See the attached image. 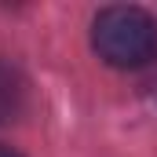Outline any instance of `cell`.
<instances>
[{
    "instance_id": "cell-1",
    "label": "cell",
    "mask_w": 157,
    "mask_h": 157,
    "mask_svg": "<svg viewBox=\"0 0 157 157\" xmlns=\"http://www.w3.org/2000/svg\"><path fill=\"white\" fill-rule=\"evenodd\" d=\"M91 44H95L99 59H106L110 66L135 70V66H146L157 51V22L143 7L113 4L95 15Z\"/></svg>"
},
{
    "instance_id": "cell-2",
    "label": "cell",
    "mask_w": 157,
    "mask_h": 157,
    "mask_svg": "<svg viewBox=\"0 0 157 157\" xmlns=\"http://www.w3.org/2000/svg\"><path fill=\"white\" fill-rule=\"evenodd\" d=\"M26 102V80L18 77L11 66L0 62V121H15V113Z\"/></svg>"
},
{
    "instance_id": "cell-3",
    "label": "cell",
    "mask_w": 157,
    "mask_h": 157,
    "mask_svg": "<svg viewBox=\"0 0 157 157\" xmlns=\"http://www.w3.org/2000/svg\"><path fill=\"white\" fill-rule=\"evenodd\" d=\"M0 157H22V154H15L11 146H0Z\"/></svg>"
}]
</instances>
